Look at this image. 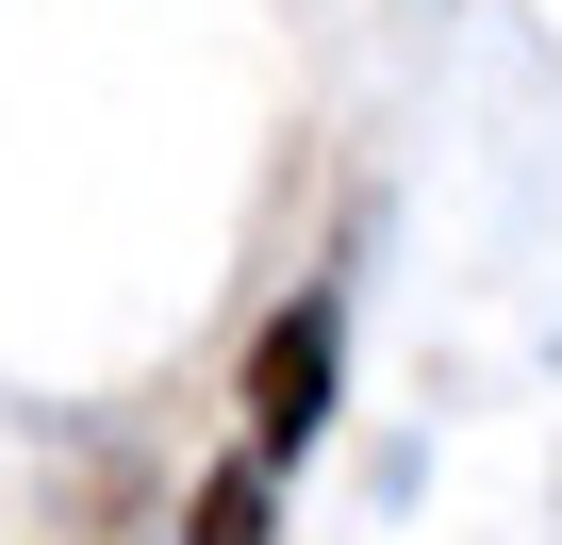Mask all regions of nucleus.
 <instances>
[{
    "mask_svg": "<svg viewBox=\"0 0 562 545\" xmlns=\"http://www.w3.org/2000/svg\"><path fill=\"white\" fill-rule=\"evenodd\" d=\"M331 397H348V315H331V282H315V298H281V315L248 331V463H299V446L331 430Z\"/></svg>",
    "mask_w": 562,
    "mask_h": 545,
    "instance_id": "obj_1",
    "label": "nucleus"
},
{
    "mask_svg": "<svg viewBox=\"0 0 562 545\" xmlns=\"http://www.w3.org/2000/svg\"><path fill=\"white\" fill-rule=\"evenodd\" d=\"M182 545H281V463H248V446H232V463L182 496Z\"/></svg>",
    "mask_w": 562,
    "mask_h": 545,
    "instance_id": "obj_2",
    "label": "nucleus"
}]
</instances>
